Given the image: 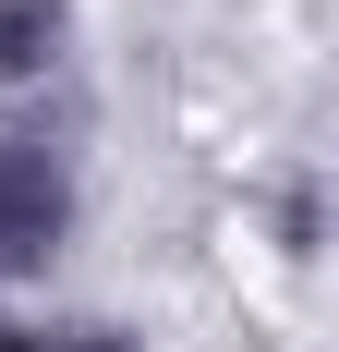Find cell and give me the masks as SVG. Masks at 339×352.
I'll return each mask as SVG.
<instances>
[{"mask_svg":"<svg viewBox=\"0 0 339 352\" xmlns=\"http://www.w3.org/2000/svg\"><path fill=\"white\" fill-rule=\"evenodd\" d=\"M73 231V170L49 158V134H0V280L49 267Z\"/></svg>","mask_w":339,"mask_h":352,"instance_id":"cell-1","label":"cell"},{"mask_svg":"<svg viewBox=\"0 0 339 352\" xmlns=\"http://www.w3.org/2000/svg\"><path fill=\"white\" fill-rule=\"evenodd\" d=\"M73 49V0H0V85H49Z\"/></svg>","mask_w":339,"mask_h":352,"instance_id":"cell-2","label":"cell"},{"mask_svg":"<svg viewBox=\"0 0 339 352\" xmlns=\"http://www.w3.org/2000/svg\"><path fill=\"white\" fill-rule=\"evenodd\" d=\"M36 352H145L134 328H36Z\"/></svg>","mask_w":339,"mask_h":352,"instance_id":"cell-3","label":"cell"},{"mask_svg":"<svg viewBox=\"0 0 339 352\" xmlns=\"http://www.w3.org/2000/svg\"><path fill=\"white\" fill-rule=\"evenodd\" d=\"M0 352H36V328H0Z\"/></svg>","mask_w":339,"mask_h":352,"instance_id":"cell-4","label":"cell"}]
</instances>
